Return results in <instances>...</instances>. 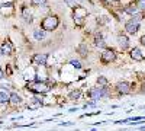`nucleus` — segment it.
Here are the masks:
<instances>
[{"label":"nucleus","instance_id":"nucleus-6","mask_svg":"<svg viewBox=\"0 0 145 131\" xmlns=\"http://www.w3.org/2000/svg\"><path fill=\"white\" fill-rule=\"evenodd\" d=\"M89 96L91 101H100L103 99V92H102V88H93L89 90Z\"/></svg>","mask_w":145,"mask_h":131},{"label":"nucleus","instance_id":"nucleus-26","mask_svg":"<svg viewBox=\"0 0 145 131\" xmlns=\"http://www.w3.org/2000/svg\"><path fill=\"white\" fill-rule=\"evenodd\" d=\"M3 77H5V73H3V70H2V68H0V80H2Z\"/></svg>","mask_w":145,"mask_h":131},{"label":"nucleus","instance_id":"nucleus-2","mask_svg":"<svg viewBox=\"0 0 145 131\" xmlns=\"http://www.w3.org/2000/svg\"><path fill=\"white\" fill-rule=\"evenodd\" d=\"M58 23H59V20H58L57 16H48V18H45V19L42 20L41 28H42L44 31H54V29H57Z\"/></svg>","mask_w":145,"mask_h":131},{"label":"nucleus","instance_id":"nucleus-9","mask_svg":"<svg viewBox=\"0 0 145 131\" xmlns=\"http://www.w3.org/2000/svg\"><path fill=\"white\" fill-rule=\"evenodd\" d=\"M93 44H94V47H97V48H105L106 42H105V39H103V35H102L100 32H97V34L94 35Z\"/></svg>","mask_w":145,"mask_h":131},{"label":"nucleus","instance_id":"nucleus-13","mask_svg":"<svg viewBox=\"0 0 145 131\" xmlns=\"http://www.w3.org/2000/svg\"><path fill=\"white\" fill-rule=\"evenodd\" d=\"M22 18L25 19L26 23H31L32 19H33V16H32V13H31L29 9H23V10H22Z\"/></svg>","mask_w":145,"mask_h":131},{"label":"nucleus","instance_id":"nucleus-24","mask_svg":"<svg viewBox=\"0 0 145 131\" xmlns=\"http://www.w3.org/2000/svg\"><path fill=\"white\" fill-rule=\"evenodd\" d=\"M141 93H145V82L141 85Z\"/></svg>","mask_w":145,"mask_h":131},{"label":"nucleus","instance_id":"nucleus-5","mask_svg":"<svg viewBox=\"0 0 145 131\" xmlns=\"http://www.w3.org/2000/svg\"><path fill=\"white\" fill-rule=\"evenodd\" d=\"M115 88H116V92L119 95H129L132 86H131V83H128V82H118Z\"/></svg>","mask_w":145,"mask_h":131},{"label":"nucleus","instance_id":"nucleus-7","mask_svg":"<svg viewBox=\"0 0 145 131\" xmlns=\"http://www.w3.org/2000/svg\"><path fill=\"white\" fill-rule=\"evenodd\" d=\"M118 44H119V47H120V50H122V51L129 48V39H128V37L125 34H119L118 35Z\"/></svg>","mask_w":145,"mask_h":131},{"label":"nucleus","instance_id":"nucleus-14","mask_svg":"<svg viewBox=\"0 0 145 131\" xmlns=\"http://www.w3.org/2000/svg\"><path fill=\"white\" fill-rule=\"evenodd\" d=\"M77 53L80 54V57H83V58H86L87 57V54H89V50H87V45L86 44H81L78 48H77Z\"/></svg>","mask_w":145,"mask_h":131},{"label":"nucleus","instance_id":"nucleus-22","mask_svg":"<svg viewBox=\"0 0 145 131\" xmlns=\"http://www.w3.org/2000/svg\"><path fill=\"white\" fill-rule=\"evenodd\" d=\"M137 9L138 10H145V0H137Z\"/></svg>","mask_w":145,"mask_h":131},{"label":"nucleus","instance_id":"nucleus-20","mask_svg":"<svg viewBox=\"0 0 145 131\" xmlns=\"http://www.w3.org/2000/svg\"><path fill=\"white\" fill-rule=\"evenodd\" d=\"M70 64L74 67L76 70H81V63H80V60H76V58H72V60H70Z\"/></svg>","mask_w":145,"mask_h":131},{"label":"nucleus","instance_id":"nucleus-12","mask_svg":"<svg viewBox=\"0 0 145 131\" xmlns=\"http://www.w3.org/2000/svg\"><path fill=\"white\" fill-rule=\"evenodd\" d=\"M9 103H12V105H19V103H22V98L19 96L18 93L12 92V93H10V99H9Z\"/></svg>","mask_w":145,"mask_h":131},{"label":"nucleus","instance_id":"nucleus-11","mask_svg":"<svg viewBox=\"0 0 145 131\" xmlns=\"http://www.w3.org/2000/svg\"><path fill=\"white\" fill-rule=\"evenodd\" d=\"M12 51H13V47H12L10 42H5L2 47H0V53H2V55H10Z\"/></svg>","mask_w":145,"mask_h":131},{"label":"nucleus","instance_id":"nucleus-18","mask_svg":"<svg viewBox=\"0 0 145 131\" xmlns=\"http://www.w3.org/2000/svg\"><path fill=\"white\" fill-rule=\"evenodd\" d=\"M125 12H126L128 15H134V16H135V15L138 13V12H139V10L137 9V6H135V5H129V6L125 9Z\"/></svg>","mask_w":145,"mask_h":131},{"label":"nucleus","instance_id":"nucleus-23","mask_svg":"<svg viewBox=\"0 0 145 131\" xmlns=\"http://www.w3.org/2000/svg\"><path fill=\"white\" fill-rule=\"evenodd\" d=\"M31 2H32V5H35V6H41V5H45L46 0H31Z\"/></svg>","mask_w":145,"mask_h":131},{"label":"nucleus","instance_id":"nucleus-3","mask_svg":"<svg viewBox=\"0 0 145 131\" xmlns=\"http://www.w3.org/2000/svg\"><path fill=\"white\" fill-rule=\"evenodd\" d=\"M100 60H102V63H112L116 60V53L110 48H105L100 55Z\"/></svg>","mask_w":145,"mask_h":131},{"label":"nucleus","instance_id":"nucleus-21","mask_svg":"<svg viewBox=\"0 0 145 131\" xmlns=\"http://www.w3.org/2000/svg\"><path fill=\"white\" fill-rule=\"evenodd\" d=\"M39 106H41V103H39V102H36V101L33 99V101L28 105V109H38Z\"/></svg>","mask_w":145,"mask_h":131},{"label":"nucleus","instance_id":"nucleus-8","mask_svg":"<svg viewBox=\"0 0 145 131\" xmlns=\"http://www.w3.org/2000/svg\"><path fill=\"white\" fill-rule=\"evenodd\" d=\"M131 58L134 61H142L144 60V55H142V51L138 48V47H135V48L131 50Z\"/></svg>","mask_w":145,"mask_h":131},{"label":"nucleus","instance_id":"nucleus-1","mask_svg":"<svg viewBox=\"0 0 145 131\" xmlns=\"http://www.w3.org/2000/svg\"><path fill=\"white\" fill-rule=\"evenodd\" d=\"M28 89L32 90V93H48L51 90V86L48 85L46 82H41V80H33V83H31V85L26 86Z\"/></svg>","mask_w":145,"mask_h":131},{"label":"nucleus","instance_id":"nucleus-25","mask_svg":"<svg viewBox=\"0 0 145 131\" xmlns=\"http://www.w3.org/2000/svg\"><path fill=\"white\" fill-rule=\"evenodd\" d=\"M139 42H141V45H145V35H144V37H141Z\"/></svg>","mask_w":145,"mask_h":131},{"label":"nucleus","instance_id":"nucleus-4","mask_svg":"<svg viewBox=\"0 0 145 131\" xmlns=\"http://www.w3.org/2000/svg\"><path fill=\"white\" fill-rule=\"evenodd\" d=\"M138 29H139V20H137V19H134V18L125 23V31H126L128 34H131V35L137 34Z\"/></svg>","mask_w":145,"mask_h":131},{"label":"nucleus","instance_id":"nucleus-17","mask_svg":"<svg viewBox=\"0 0 145 131\" xmlns=\"http://www.w3.org/2000/svg\"><path fill=\"white\" fill-rule=\"evenodd\" d=\"M81 96V90L80 89H76V90H71L70 93H68V98L71 99V101H77L78 98Z\"/></svg>","mask_w":145,"mask_h":131},{"label":"nucleus","instance_id":"nucleus-10","mask_svg":"<svg viewBox=\"0 0 145 131\" xmlns=\"http://www.w3.org/2000/svg\"><path fill=\"white\" fill-rule=\"evenodd\" d=\"M32 60H33V63H36V64L44 66V64L46 63V60H48V55H46V54H35Z\"/></svg>","mask_w":145,"mask_h":131},{"label":"nucleus","instance_id":"nucleus-19","mask_svg":"<svg viewBox=\"0 0 145 131\" xmlns=\"http://www.w3.org/2000/svg\"><path fill=\"white\" fill-rule=\"evenodd\" d=\"M9 99H10V93L9 92H0V103H6V102H9Z\"/></svg>","mask_w":145,"mask_h":131},{"label":"nucleus","instance_id":"nucleus-16","mask_svg":"<svg viewBox=\"0 0 145 131\" xmlns=\"http://www.w3.org/2000/svg\"><path fill=\"white\" fill-rule=\"evenodd\" d=\"M109 86V80L105 76H99L97 77V88H107Z\"/></svg>","mask_w":145,"mask_h":131},{"label":"nucleus","instance_id":"nucleus-15","mask_svg":"<svg viewBox=\"0 0 145 131\" xmlns=\"http://www.w3.org/2000/svg\"><path fill=\"white\" fill-rule=\"evenodd\" d=\"M33 38L38 39V41H42L45 38V31L44 29H35L33 31Z\"/></svg>","mask_w":145,"mask_h":131}]
</instances>
